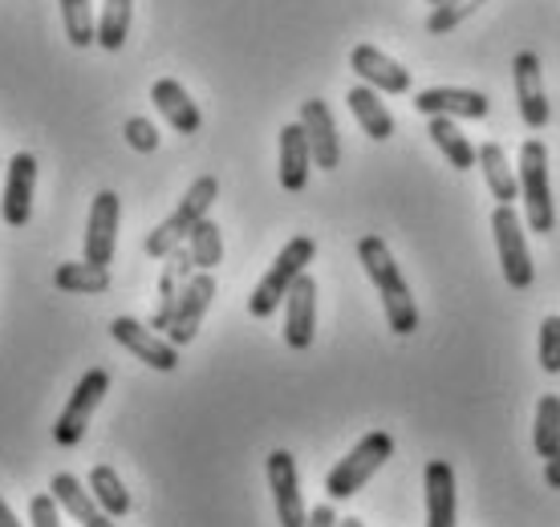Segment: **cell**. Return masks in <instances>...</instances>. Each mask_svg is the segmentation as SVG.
I'll list each match as a JSON object with an SVG mask.
<instances>
[{"instance_id":"cell-7","label":"cell","mask_w":560,"mask_h":527,"mask_svg":"<svg viewBox=\"0 0 560 527\" xmlns=\"http://www.w3.org/2000/svg\"><path fill=\"white\" fill-rule=\"evenodd\" d=\"M106 389H110V374H106V370H90V374L73 386L70 402H66V410H61V418H57V426H54L57 446L82 443L85 431H90V418H94V410H98L102 398H106Z\"/></svg>"},{"instance_id":"cell-22","label":"cell","mask_w":560,"mask_h":527,"mask_svg":"<svg viewBox=\"0 0 560 527\" xmlns=\"http://www.w3.org/2000/svg\"><path fill=\"white\" fill-rule=\"evenodd\" d=\"M49 491H54V500L61 503V512L70 515V519H78L82 527H118L110 515L94 503V495H90V491L73 479V475H54Z\"/></svg>"},{"instance_id":"cell-30","label":"cell","mask_w":560,"mask_h":527,"mask_svg":"<svg viewBox=\"0 0 560 527\" xmlns=\"http://www.w3.org/2000/svg\"><path fill=\"white\" fill-rule=\"evenodd\" d=\"M533 446L540 458H552L560 450V398L557 394H545V398L536 402Z\"/></svg>"},{"instance_id":"cell-13","label":"cell","mask_w":560,"mask_h":527,"mask_svg":"<svg viewBox=\"0 0 560 527\" xmlns=\"http://www.w3.org/2000/svg\"><path fill=\"white\" fill-rule=\"evenodd\" d=\"M317 333V280L301 272L284 296V346L305 353Z\"/></svg>"},{"instance_id":"cell-6","label":"cell","mask_w":560,"mask_h":527,"mask_svg":"<svg viewBox=\"0 0 560 527\" xmlns=\"http://www.w3.org/2000/svg\"><path fill=\"white\" fill-rule=\"evenodd\" d=\"M491 232H495V251H500V268H504L508 289L528 292L536 280L533 256H528V236H524V220L512 203H495L491 211Z\"/></svg>"},{"instance_id":"cell-28","label":"cell","mask_w":560,"mask_h":527,"mask_svg":"<svg viewBox=\"0 0 560 527\" xmlns=\"http://www.w3.org/2000/svg\"><path fill=\"white\" fill-rule=\"evenodd\" d=\"M54 284L61 292H78V296H102L110 289V272L106 268H94V264H61L54 272Z\"/></svg>"},{"instance_id":"cell-5","label":"cell","mask_w":560,"mask_h":527,"mask_svg":"<svg viewBox=\"0 0 560 527\" xmlns=\"http://www.w3.org/2000/svg\"><path fill=\"white\" fill-rule=\"evenodd\" d=\"M520 199L528 208V227L540 236H552L557 208H552V183H548V147L540 139H528L520 147Z\"/></svg>"},{"instance_id":"cell-2","label":"cell","mask_w":560,"mask_h":527,"mask_svg":"<svg viewBox=\"0 0 560 527\" xmlns=\"http://www.w3.org/2000/svg\"><path fill=\"white\" fill-rule=\"evenodd\" d=\"M215 195H220V179H215V175H203V179L191 183V187H187V195L179 199V208L171 211L167 220L159 223L151 236H147V244H142V248H147V256H151V260H163V256H171L179 244H187L191 227H196L199 220H208Z\"/></svg>"},{"instance_id":"cell-16","label":"cell","mask_w":560,"mask_h":527,"mask_svg":"<svg viewBox=\"0 0 560 527\" xmlns=\"http://www.w3.org/2000/svg\"><path fill=\"white\" fill-rule=\"evenodd\" d=\"M512 73H516V102H520V118L533 126V130H545L552 110H548V94H545V73H540V57L533 49L516 54L512 61Z\"/></svg>"},{"instance_id":"cell-9","label":"cell","mask_w":560,"mask_h":527,"mask_svg":"<svg viewBox=\"0 0 560 527\" xmlns=\"http://www.w3.org/2000/svg\"><path fill=\"white\" fill-rule=\"evenodd\" d=\"M110 337L127 349V353H135L142 365L159 370V374H171V370L179 365V349L171 346L163 333H154L151 325H142V320H135V317H114Z\"/></svg>"},{"instance_id":"cell-34","label":"cell","mask_w":560,"mask_h":527,"mask_svg":"<svg viewBox=\"0 0 560 527\" xmlns=\"http://www.w3.org/2000/svg\"><path fill=\"white\" fill-rule=\"evenodd\" d=\"M122 134H127V142L139 154H154V151H159V130H154L151 118H127Z\"/></svg>"},{"instance_id":"cell-38","label":"cell","mask_w":560,"mask_h":527,"mask_svg":"<svg viewBox=\"0 0 560 527\" xmlns=\"http://www.w3.org/2000/svg\"><path fill=\"white\" fill-rule=\"evenodd\" d=\"M0 527H21V524H16L13 507H9V503H4V500H0Z\"/></svg>"},{"instance_id":"cell-35","label":"cell","mask_w":560,"mask_h":527,"mask_svg":"<svg viewBox=\"0 0 560 527\" xmlns=\"http://www.w3.org/2000/svg\"><path fill=\"white\" fill-rule=\"evenodd\" d=\"M28 519H33V527H61V503L54 500V491L28 500Z\"/></svg>"},{"instance_id":"cell-19","label":"cell","mask_w":560,"mask_h":527,"mask_svg":"<svg viewBox=\"0 0 560 527\" xmlns=\"http://www.w3.org/2000/svg\"><path fill=\"white\" fill-rule=\"evenodd\" d=\"M191 277H196V264H191V251H187V244H179V248L171 251V256H163V277H159V305H154L151 329L167 333L171 317H175V305H179V292H183V284H187Z\"/></svg>"},{"instance_id":"cell-20","label":"cell","mask_w":560,"mask_h":527,"mask_svg":"<svg viewBox=\"0 0 560 527\" xmlns=\"http://www.w3.org/2000/svg\"><path fill=\"white\" fill-rule=\"evenodd\" d=\"M151 102L159 106V114L171 122V130H179V134H196L199 126H203V114H199V106L191 102V94H187L175 78H159V82L151 85Z\"/></svg>"},{"instance_id":"cell-40","label":"cell","mask_w":560,"mask_h":527,"mask_svg":"<svg viewBox=\"0 0 560 527\" xmlns=\"http://www.w3.org/2000/svg\"><path fill=\"white\" fill-rule=\"evenodd\" d=\"M427 4H443V0H427Z\"/></svg>"},{"instance_id":"cell-18","label":"cell","mask_w":560,"mask_h":527,"mask_svg":"<svg viewBox=\"0 0 560 527\" xmlns=\"http://www.w3.org/2000/svg\"><path fill=\"white\" fill-rule=\"evenodd\" d=\"M427 487V527H459V495H455V467L431 458L422 471Z\"/></svg>"},{"instance_id":"cell-3","label":"cell","mask_w":560,"mask_h":527,"mask_svg":"<svg viewBox=\"0 0 560 527\" xmlns=\"http://www.w3.org/2000/svg\"><path fill=\"white\" fill-rule=\"evenodd\" d=\"M394 458V438L386 431H370L362 443L353 446L350 455L337 462L334 471L325 475V495L329 503H341V500H353L358 491H362L374 475L386 467Z\"/></svg>"},{"instance_id":"cell-39","label":"cell","mask_w":560,"mask_h":527,"mask_svg":"<svg viewBox=\"0 0 560 527\" xmlns=\"http://www.w3.org/2000/svg\"><path fill=\"white\" fill-rule=\"evenodd\" d=\"M337 527H365V524H362V519H353V515H350V519H337Z\"/></svg>"},{"instance_id":"cell-25","label":"cell","mask_w":560,"mask_h":527,"mask_svg":"<svg viewBox=\"0 0 560 527\" xmlns=\"http://www.w3.org/2000/svg\"><path fill=\"white\" fill-rule=\"evenodd\" d=\"M130 25H135V0H102L94 45H102L106 54H118L130 37Z\"/></svg>"},{"instance_id":"cell-23","label":"cell","mask_w":560,"mask_h":527,"mask_svg":"<svg viewBox=\"0 0 560 527\" xmlns=\"http://www.w3.org/2000/svg\"><path fill=\"white\" fill-rule=\"evenodd\" d=\"M346 106H350V114L358 118V126H362L374 142H386L394 134V114L386 110V102L378 97V90H370L365 82L353 85L350 94H346Z\"/></svg>"},{"instance_id":"cell-24","label":"cell","mask_w":560,"mask_h":527,"mask_svg":"<svg viewBox=\"0 0 560 527\" xmlns=\"http://www.w3.org/2000/svg\"><path fill=\"white\" fill-rule=\"evenodd\" d=\"M479 167H483V179H488V191L495 195V203H516L520 199V183L516 175H512V167H508V154L500 142H483L479 147Z\"/></svg>"},{"instance_id":"cell-29","label":"cell","mask_w":560,"mask_h":527,"mask_svg":"<svg viewBox=\"0 0 560 527\" xmlns=\"http://www.w3.org/2000/svg\"><path fill=\"white\" fill-rule=\"evenodd\" d=\"M187 251H191L196 272H211L215 264L224 260V232H220V223L199 220L191 227V236H187Z\"/></svg>"},{"instance_id":"cell-37","label":"cell","mask_w":560,"mask_h":527,"mask_svg":"<svg viewBox=\"0 0 560 527\" xmlns=\"http://www.w3.org/2000/svg\"><path fill=\"white\" fill-rule=\"evenodd\" d=\"M545 483L560 491V450L552 458H545Z\"/></svg>"},{"instance_id":"cell-21","label":"cell","mask_w":560,"mask_h":527,"mask_svg":"<svg viewBox=\"0 0 560 527\" xmlns=\"http://www.w3.org/2000/svg\"><path fill=\"white\" fill-rule=\"evenodd\" d=\"M308 171H313V151L301 122H289L280 130V187L284 191H305Z\"/></svg>"},{"instance_id":"cell-26","label":"cell","mask_w":560,"mask_h":527,"mask_svg":"<svg viewBox=\"0 0 560 527\" xmlns=\"http://www.w3.org/2000/svg\"><path fill=\"white\" fill-rule=\"evenodd\" d=\"M427 134H431V142L443 151V159H447L455 171H471L476 167V147L467 142V134H463L459 126H455V118H431V126H427Z\"/></svg>"},{"instance_id":"cell-15","label":"cell","mask_w":560,"mask_h":527,"mask_svg":"<svg viewBox=\"0 0 560 527\" xmlns=\"http://www.w3.org/2000/svg\"><path fill=\"white\" fill-rule=\"evenodd\" d=\"M415 110L427 118H488L491 102L479 90H459V85H431L415 94Z\"/></svg>"},{"instance_id":"cell-27","label":"cell","mask_w":560,"mask_h":527,"mask_svg":"<svg viewBox=\"0 0 560 527\" xmlns=\"http://www.w3.org/2000/svg\"><path fill=\"white\" fill-rule=\"evenodd\" d=\"M90 495H94V503H98L110 519H122V515H130L127 483H122V479H118V471H114V467H106V462L90 471Z\"/></svg>"},{"instance_id":"cell-4","label":"cell","mask_w":560,"mask_h":527,"mask_svg":"<svg viewBox=\"0 0 560 527\" xmlns=\"http://www.w3.org/2000/svg\"><path fill=\"white\" fill-rule=\"evenodd\" d=\"M313 256H317V244H313L308 236L289 239V244L277 251L272 268H268L265 277H260V284L253 289V296H248V313H253L256 320L272 317V313L284 305V296H289V289H293V280L313 264Z\"/></svg>"},{"instance_id":"cell-11","label":"cell","mask_w":560,"mask_h":527,"mask_svg":"<svg viewBox=\"0 0 560 527\" xmlns=\"http://www.w3.org/2000/svg\"><path fill=\"white\" fill-rule=\"evenodd\" d=\"M33 191H37V159L28 151L13 154L4 167V195H0V220L9 227H25L33 215Z\"/></svg>"},{"instance_id":"cell-36","label":"cell","mask_w":560,"mask_h":527,"mask_svg":"<svg viewBox=\"0 0 560 527\" xmlns=\"http://www.w3.org/2000/svg\"><path fill=\"white\" fill-rule=\"evenodd\" d=\"M305 527H337V512L334 503H322V507H313L305 519Z\"/></svg>"},{"instance_id":"cell-32","label":"cell","mask_w":560,"mask_h":527,"mask_svg":"<svg viewBox=\"0 0 560 527\" xmlns=\"http://www.w3.org/2000/svg\"><path fill=\"white\" fill-rule=\"evenodd\" d=\"M488 0H443V4H434V13L427 16V33L431 37H447L455 28L467 21V16H476Z\"/></svg>"},{"instance_id":"cell-12","label":"cell","mask_w":560,"mask_h":527,"mask_svg":"<svg viewBox=\"0 0 560 527\" xmlns=\"http://www.w3.org/2000/svg\"><path fill=\"white\" fill-rule=\"evenodd\" d=\"M211 296H215V277L211 272H196V277L183 284L179 305H175V317L167 325V341L175 349L191 346L199 337V325H203V313H208Z\"/></svg>"},{"instance_id":"cell-10","label":"cell","mask_w":560,"mask_h":527,"mask_svg":"<svg viewBox=\"0 0 560 527\" xmlns=\"http://www.w3.org/2000/svg\"><path fill=\"white\" fill-rule=\"evenodd\" d=\"M268 487H272V503H277L280 527H305L308 507L301 495V475H296V458L289 450H272L268 455Z\"/></svg>"},{"instance_id":"cell-17","label":"cell","mask_w":560,"mask_h":527,"mask_svg":"<svg viewBox=\"0 0 560 527\" xmlns=\"http://www.w3.org/2000/svg\"><path fill=\"white\" fill-rule=\"evenodd\" d=\"M350 70L358 73L370 90H378V94H407L410 90L407 66L394 61V57H386L382 49H374V45H353Z\"/></svg>"},{"instance_id":"cell-33","label":"cell","mask_w":560,"mask_h":527,"mask_svg":"<svg viewBox=\"0 0 560 527\" xmlns=\"http://www.w3.org/2000/svg\"><path fill=\"white\" fill-rule=\"evenodd\" d=\"M540 365L548 374H560V317H545L540 325Z\"/></svg>"},{"instance_id":"cell-1","label":"cell","mask_w":560,"mask_h":527,"mask_svg":"<svg viewBox=\"0 0 560 527\" xmlns=\"http://www.w3.org/2000/svg\"><path fill=\"white\" fill-rule=\"evenodd\" d=\"M358 260H362L370 284L378 289L382 308H386V325H390L398 337H410L419 329V305H415V296H410L407 280H402L390 248H386V239L362 236L358 239Z\"/></svg>"},{"instance_id":"cell-8","label":"cell","mask_w":560,"mask_h":527,"mask_svg":"<svg viewBox=\"0 0 560 527\" xmlns=\"http://www.w3.org/2000/svg\"><path fill=\"white\" fill-rule=\"evenodd\" d=\"M118 220H122V199L114 191L94 195V208H90V220H85V244H82L85 264L110 268L114 248H118Z\"/></svg>"},{"instance_id":"cell-31","label":"cell","mask_w":560,"mask_h":527,"mask_svg":"<svg viewBox=\"0 0 560 527\" xmlns=\"http://www.w3.org/2000/svg\"><path fill=\"white\" fill-rule=\"evenodd\" d=\"M61 4V28H66V37H70L73 49H90L94 45V9H90V0H57Z\"/></svg>"},{"instance_id":"cell-14","label":"cell","mask_w":560,"mask_h":527,"mask_svg":"<svg viewBox=\"0 0 560 527\" xmlns=\"http://www.w3.org/2000/svg\"><path fill=\"white\" fill-rule=\"evenodd\" d=\"M301 130H305L308 151H313V167H322V171L341 167V139H337L334 110L325 106L322 97L301 102Z\"/></svg>"}]
</instances>
